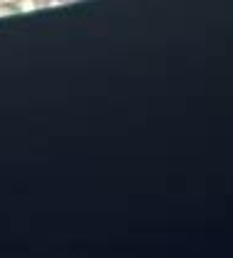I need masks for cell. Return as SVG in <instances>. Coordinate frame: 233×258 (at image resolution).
I'll return each mask as SVG.
<instances>
[{
	"mask_svg": "<svg viewBox=\"0 0 233 258\" xmlns=\"http://www.w3.org/2000/svg\"><path fill=\"white\" fill-rule=\"evenodd\" d=\"M57 0H30L32 8H47V5H54Z\"/></svg>",
	"mask_w": 233,
	"mask_h": 258,
	"instance_id": "6da1fadb",
	"label": "cell"
},
{
	"mask_svg": "<svg viewBox=\"0 0 233 258\" xmlns=\"http://www.w3.org/2000/svg\"><path fill=\"white\" fill-rule=\"evenodd\" d=\"M5 3H8V0H0V5H5Z\"/></svg>",
	"mask_w": 233,
	"mask_h": 258,
	"instance_id": "7a4b0ae2",
	"label": "cell"
}]
</instances>
